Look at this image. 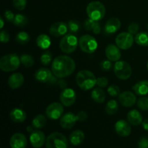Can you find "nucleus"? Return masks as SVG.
<instances>
[{
  "label": "nucleus",
  "mask_w": 148,
  "mask_h": 148,
  "mask_svg": "<svg viewBox=\"0 0 148 148\" xmlns=\"http://www.w3.org/2000/svg\"><path fill=\"white\" fill-rule=\"evenodd\" d=\"M60 101L64 106H71L76 101V93L71 88H65L60 94Z\"/></svg>",
  "instance_id": "11"
},
{
  "label": "nucleus",
  "mask_w": 148,
  "mask_h": 148,
  "mask_svg": "<svg viewBox=\"0 0 148 148\" xmlns=\"http://www.w3.org/2000/svg\"><path fill=\"white\" fill-rule=\"evenodd\" d=\"M12 4L16 10H19V11H22V10H25V8L27 1L26 0H13Z\"/></svg>",
  "instance_id": "38"
},
{
  "label": "nucleus",
  "mask_w": 148,
  "mask_h": 148,
  "mask_svg": "<svg viewBox=\"0 0 148 148\" xmlns=\"http://www.w3.org/2000/svg\"><path fill=\"white\" fill-rule=\"evenodd\" d=\"M91 98L98 103H103L106 100V92L101 88H95L91 92Z\"/></svg>",
  "instance_id": "28"
},
{
  "label": "nucleus",
  "mask_w": 148,
  "mask_h": 148,
  "mask_svg": "<svg viewBox=\"0 0 148 148\" xmlns=\"http://www.w3.org/2000/svg\"><path fill=\"white\" fill-rule=\"evenodd\" d=\"M79 46L83 52L92 53L98 48V42L90 35H84L79 39Z\"/></svg>",
  "instance_id": "7"
},
{
  "label": "nucleus",
  "mask_w": 148,
  "mask_h": 148,
  "mask_svg": "<svg viewBox=\"0 0 148 148\" xmlns=\"http://www.w3.org/2000/svg\"><path fill=\"white\" fill-rule=\"evenodd\" d=\"M134 40L138 45L141 46H148V33L141 32L136 34Z\"/></svg>",
  "instance_id": "30"
},
{
  "label": "nucleus",
  "mask_w": 148,
  "mask_h": 148,
  "mask_svg": "<svg viewBox=\"0 0 148 148\" xmlns=\"http://www.w3.org/2000/svg\"><path fill=\"white\" fill-rule=\"evenodd\" d=\"M134 40V38L132 34L123 32L117 36L116 38V44L119 49L127 50L132 46Z\"/></svg>",
  "instance_id": "9"
},
{
  "label": "nucleus",
  "mask_w": 148,
  "mask_h": 148,
  "mask_svg": "<svg viewBox=\"0 0 148 148\" xmlns=\"http://www.w3.org/2000/svg\"><path fill=\"white\" fill-rule=\"evenodd\" d=\"M64 113V108L62 104L54 102L48 106L46 109V114L49 119L51 120H56L60 118Z\"/></svg>",
  "instance_id": "10"
},
{
  "label": "nucleus",
  "mask_w": 148,
  "mask_h": 148,
  "mask_svg": "<svg viewBox=\"0 0 148 148\" xmlns=\"http://www.w3.org/2000/svg\"><path fill=\"white\" fill-rule=\"evenodd\" d=\"M106 56L111 62H118L121 59V53L119 48L114 44H109L106 49Z\"/></svg>",
  "instance_id": "18"
},
{
  "label": "nucleus",
  "mask_w": 148,
  "mask_h": 148,
  "mask_svg": "<svg viewBox=\"0 0 148 148\" xmlns=\"http://www.w3.org/2000/svg\"></svg>",
  "instance_id": "54"
},
{
  "label": "nucleus",
  "mask_w": 148,
  "mask_h": 148,
  "mask_svg": "<svg viewBox=\"0 0 148 148\" xmlns=\"http://www.w3.org/2000/svg\"><path fill=\"white\" fill-rule=\"evenodd\" d=\"M52 73L53 72L47 68L42 67L36 71V74H35V78H36V80L42 82V83L49 82L52 77H53Z\"/></svg>",
  "instance_id": "19"
},
{
  "label": "nucleus",
  "mask_w": 148,
  "mask_h": 148,
  "mask_svg": "<svg viewBox=\"0 0 148 148\" xmlns=\"http://www.w3.org/2000/svg\"><path fill=\"white\" fill-rule=\"evenodd\" d=\"M68 30H69L68 25L66 23L63 22H56L50 27L49 33L54 37H60L64 35H66Z\"/></svg>",
  "instance_id": "14"
},
{
  "label": "nucleus",
  "mask_w": 148,
  "mask_h": 148,
  "mask_svg": "<svg viewBox=\"0 0 148 148\" xmlns=\"http://www.w3.org/2000/svg\"><path fill=\"white\" fill-rule=\"evenodd\" d=\"M0 23H1V27L0 28H2L3 26H4V20H3L2 17H0Z\"/></svg>",
  "instance_id": "50"
},
{
  "label": "nucleus",
  "mask_w": 148,
  "mask_h": 148,
  "mask_svg": "<svg viewBox=\"0 0 148 148\" xmlns=\"http://www.w3.org/2000/svg\"><path fill=\"white\" fill-rule=\"evenodd\" d=\"M68 29L71 33H76L80 29V23L77 20H69L68 22Z\"/></svg>",
  "instance_id": "35"
},
{
  "label": "nucleus",
  "mask_w": 148,
  "mask_h": 148,
  "mask_svg": "<svg viewBox=\"0 0 148 148\" xmlns=\"http://www.w3.org/2000/svg\"><path fill=\"white\" fill-rule=\"evenodd\" d=\"M138 146L140 148H148V139L143 137L138 142Z\"/></svg>",
  "instance_id": "46"
},
{
  "label": "nucleus",
  "mask_w": 148,
  "mask_h": 148,
  "mask_svg": "<svg viewBox=\"0 0 148 148\" xmlns=\"http://www.w3.org/2000/svg\"><path fill=\"white\" fill-rule=\"evenodd\" d=\"M108 80L106 77H101L97 78L96 85H98L100 88H106L108 85Z\"/></svg>",
  "instance_id": "41"
},
{
  "label": "nucleus",
  "mask_w": 148,
  "mask_h": 148,
  "mask_svg": "<svg viewBox=\"0 0 148 148\" xmlns=\"http://www.w3.org/2000/svg\"><path fill=\"white\" fill-rule=\"evenodd\" d=\"M119 104L116 100H111L107 103L106 106V112L108 115H114L118 111Z\"/></svg>",
  "instance_id": "31"
},
{
  "label": "nucleus",
  "mask_w": 148,
  "mask_h": 148,
  "mask_svg": "<svg viewBox=\"0 0 148 148\" xmlns=\"http://www.w3.org/2000/svg\"><path fill=\"white\" fill-rule=\"evenodd\" d=\"M20 63V59L15 53L4 55L0 59V69L4 72H13L18 69Z\"/></svg>",
  "instance_id": "3"
},
{
  "label": "nucleus",
  "mask_w": 148,
  "mask_h": 148,
  "mask_svg": "<svg viewBox=\"0 0 148 148\" xmlns=\"http://www.w3.org/2000/svg\"><path fill=\"white\" fill-rule=\"evenodd\" d=\"M37 46L41 49H47L51 44V40L50 37L46 34H41L38 36L36 39Z\"/></svg>",
  "instance_id": "27"
},
{
  "label": "nucleus",
  "mask_w": 148,
  "mask_h": 148,
  "mask_svg": "<svg viewBox=\"0 0 148 148\" xmlns=\"http://www.w3.org/2000/svg\"><path fill=\"white\" fill-rule=\"evenodd\" d=\"M140 29V26L137 23H132L128 27V32L131 34H137Z\"/></svg>",
  "instance_id": "40"
},
{
  "label": "nucleus",
  "mask_w": 148,
  "mask_h": 148,
  "mask_svg": "<svg viewBox=\"0 0 148 148\" xmlns=\"http://www.w3.org/2000/svg\"><path fill=\"white\" fill-rule=\"evenodd\" d=\"M112 67V64L110 60H103L101 63V68L102 70L108 71Z\"/></svg>",
  "instance_id": "42"
},
{
  "label": "nucleus",
  "mask_w": 148,
  "mask_h": 148,
  "mask_svg": "<svg viewBox=\"0 0 148 148\" xmlns=\"http://www.w3.org/2000/svg\"><path fill=\"white\" fill-rule=\"evenodd\" d=\"M142 125H143V129L148 132V119L144 120V121H143V123H142Z\"/></svg>",
  "instance_id": "47"
},
{
  "label": "nucleus",
  "mask_w": 148,
  "mask_h": 148,
  "mask_svg": "<svg viewBox=\"0 0 148 148\" xmlns=\"http://www.w3.org/2000/svg\"><path fill=\"white\" fill-rule=\"evenodd\" d=\"M84 140H85V134L81 130H75L72 132L69 136V142L72 145H79L83 143Z\"/></svg>",
  "instance_id": "26"
},
{
  "label": "nucleus",
  "mask_w": 148,
  "mask_h": 148,
  "mask_svg": "<svg viewBox=\"0 0 148 148\" xmlns=\"http://www.w3.org/2000/svg\"><path fill=\"white\" fill-rule=\"evenodd\" d=\"M119 103L125 107H132L137 102L136 95L131 91H124L119 95Z\"/></svg>",
  "instance_id": "13"
},
{
  "label": "nucleus",
  "mask_w": 148,
  "mask_h": 148,
  "mask_svg": "<svg viewBox=\"0 0 148 148\" xmlns=\"http://www.w3.org/2000/svg\"><path fill=\"white\" fill-rule=\"evenodd\" d=\"M76 116L78 121H85L87 119V118H88V114H87L86 112L83 111H79Z\"/></svg>",
  "instance_id": "45"
},
{
  "label": "nucleus",
  "mask_w": 148,
  "mask_h": 148,
  "mask_svg": "<svg viewBox=\"0 0 148 148\" xmlns=\"http://www.w3.org/2000/svg\"><path fill=\"white\" fill-rule=\"evenodd\" d=\"M76 64L73 59L68 56L61 55L53 59L51 65L53 75L58 78H64L72 75Z\"/></svg>",
  "instance_id": "1"
},
{
  "label": "nucleus",
  "mask_w": 148,
  "mask_h": 148,
  "mask_svg": "<svg viewBox=\"0 0 148 148\" xmlns=\"http://www.w3.org/2000/svg\"><path fill=\"white\" fill-rule=\"evenodd\" d=\"M27 139L22 133H15L12 136L10 140L11 148H25L27 146Z\"/></svg>",
  "instance_id": "15"
},
{
  "label": "nucleus",
  "mask_w": 148,
  "mask_h": 148,
  "mask_svg": "<svg viewBox=\"0 0 148 148\" xmlns=\"http://www.w3.org/2000/svg\"><path fill=\"white\" fill-rule=\"evenodd\" d=\"M10 116L14 122L22 123L25 121L27 116H26V113L23 110L18 108H14L10 111Z\"/></svg>",
  "instance_id": "23"
},
{
  "label": "nucleus",
  "mask_w": 148,
  "mask_h": 148,
  "mask_svg": "<svg viewBox=\"0 0 148 148\" xmlns=\"http://www.w3.org/2000/svg\"><path fill=\"white\" fill-rule=\"evenodd\" d=\"M137 106L143 111H148V98L147 97H140L137 102Z\"/></svg>",
  "instance_id": "37"
},
{
  "label": "nucleus",
  "mask_w": 148,
  "mask_h": 148,
  "mask_svg": "<svg viewBox=\"0 0 148 148\" xmlns=\"http://www.w3.org/2000/svg\"><path fill=\"white\" fill-rule=\"evenodd\" d=\"M97 79L94 74L89 70H81L77 74L76 82L82 90H89L96 84Z\"/></svg>",
  "instance_id": "2"
},
{
  "label": "nucleus",
  "mask_w": 148,
  "mask_h": 148,
  "mask_svg": "<svg viewBox=\"0 0 148 148\" xmlns=\"http://www.w3.org/2000/svg\"><path fill=\"white\" fill-rule=\"evenodd\" d=\"M13 23H14V25L17 26V27H23V26H25L27 23V19L23 14H17L14 17Z\"/></svg>",
  "instance_id": "34"
},
{
  "label": "nucleus",
  "mask_w": 148,
  "mask_h": 148,
  "mask_svg": "<svg viewBox=\"0 0 148 148\" xmlns=\"http://www.w3.org/2000/svg\"><path fill=\"white\" fill-rule=\"evenodd\" d=\"M4 17H5L6 20H7V21L12 22V23L14 22L15 15H14L12 12L10 11V10H6V11L4 12Z\"/></svg>",
  "instance_id": "44"
},
{
  "label": "nucleus",
  "mask_w": 148,
  "mask_h": 148,
  "mask_svg": "<svg viewBox=\"0 0 148 148\" xmlns=\"http://www.w3.org/2000/svg\"><path fill=\"white\" fill-rule=\"evenodd\" d=\"M115 131L121 137H128L132 132L131 126L125 120H119L115 124Z\"/></svg>",
  "instance_id": "17"
},
{
  "label": "nucleus",
  "mask_w": 148,
  "mask_h": 148,
  "mask_svg": "<svg viewBox=\"0 0 148 148\" xmlns=\"http://www.w3.org/2000/svg\"><path fill=\"white\" fill-rule=\"evenodd\" d=\"M58 84H59V85H60V87H61V88H65V87L66 86V82H65L64 80H62V79H61V80L58 81Z\"/></svg>",
  "instance_id": "48"
},
{
  "label": "nucleus",
  "mask_w": 148,
  "mask_h": 148,
  "mask_svg": "<svg viewBox=\"0 0 148 148\" xmlns=\"http://www.w3.org/2000/svg\"><path fill=\"white\" fill-rule=\"evenodd\" d=\"M114 71L116 76L122 80L129 79L131 77L132 72L131 66L125 61H118L116 62Z\"/></svg>",
  "instance_id": "8"
},
{
  "label": "nucleus",
  "mask_w": 148,
  "mask_h": 148,
  "mask_svg": "<svg viewBox=\"0 0 148 148\" xmlns=\"http://www.w3.org/2000/svg\"><path fill=\"white\" fill-rule=\"evenodd\" d=\"M147 70H148V62H147Z\"/></svg>",
  "instance_id": "51"
},
{
  "label": "nucleus",
  "mask_w": 148,
  "mask_h": 148,
  "mask_svg": "<svg viewBox=\"0 0 148 148\" xmlns=\"http://www.w3.org/2000/svg\"><path fill=\"white\" fill-rule=\"evenodd\" d=\"M121 25V21L118 18L112 17L106 22L104 27V31L107 34H113L118 31Z\"/></svg>",
  "instance_id": "20"
},
{
  "label": "nucleus",
  "mask_w": 148,
  "mask_h": 148,
  "mask_svg": "<svg viewBox=\"0 0 148 148\" xmlns=\"http://www.w3.org/2000/svg\"><path fill=\"white\" fill-rule=\"evenodd\" d=\"M132 90L137 95H146L148 94V80H142L132 87Z\"/></svg>",
  "instance_id": "25"
},
{
  "label": "nucleus",
  "mask_w": 148,
  "mask_h": 148,
  "mask_svg": "<svg viewBox=\"0 0 148 148\" xmlns=\"http://www.w3.org/2000/svg\"><path fill=\"white\" fill-rule=\"evenodd\" d=\"M147 30H148V24H147Z\"/></svg>",
  "instance_id": "52"
},
{
  "label": "nucleus",
  "mask_w": 148,
  "mask_h": 148,
  "mask_svg": "<svg viewBox=\"0 0 148 148\" xmlns=\"http://www.w3.org/2000/svg\"><path fill=\"white\" fill-rule=\"evenodd\" d=\"M84 27L88 31H92L95 35L99 34L101 31V24L96 20H94L90 18H88V20H85Z\"/></svg>",
  "instance_id": "22"
},
{
  "label": "nucleus",
  "mask_w": 148,
  "mask_h": 148,
  "mask_svg": "<svg viewBox=\"0 0 148 148\" xmlns=\"http://www.w3.org/2000/svg\"><path fill=\"white\" fill-rule=\"evenodd\" d=\"M127 120L133 126H138L143 123V116L137 110H132L127 114Z\"/></svg>",
  "instance_id": "24"
},
{
  "label": "nucleus",
  "mask_w": 148,
  "mask_h": 148,
  "mask_svg": "<svg viewBox=\"0 0 148 148\" xmlns=\"http://www.w3.org/2000/svg\"><path fill=\"white\" fill-rule=\"evenodd\" d=\"M70 148H72V147H70Z\"/></svg>",
  "instance_id": "53"
},
{
  "label": "nucleus",
  "mask_w": 148,
  "mask_h": 148,
  "mask_svg": "<svg viewBox=\"0 0 148 148\" xmlns=\"http://www.w3.org/2000/svg\"><path fill=\"white\" fill-rule=\"evenodd\" d=\"M15 40L16 42H17V43H19V44H26V43H27L30 41V36H29L28 33H27L26 32H20V33H17V35L16 36Z\"/></svg>",
  "instance_id": "33"
},
{
  "label": "nucleus",
  "mask_w": 148,
  "mask_h": 148,
  "mask_svg": "<svg viewBox=\"0 0 148 148\" xmlns=\"http://www.w3.org/2000/svg\"><path fill=\"white\" fill-rule=\"evenodd\" d=\"M77 121V116L75 115L73 113L69 112L62 116L60 119V125L63 129L69 130L75 125Z\"/></svg>",
  "instance_id": "16"
},
{
  "label": "nucleus",
  "mask_w": 148,
  "mask_h": 148,
  "mask_svg": "<svg viewBox=\"0 0 148 148\" xmlns=\"http://www.w3.org/2000/svg\"><path fill=\"white\" fill-rule=\"evenodd\" d=\"M20 59L22 64L27 68L31 67L33 65V64H34V59H33V56L29 54H27V53L22 54L20 56Z\"/></svg>",
  "instance_id": "32"
},
{
  "label": "nucleus",
  "mask_w": 148,
  "mask_h": 148,
  "mask_svg": "<svg viewBox=\"0 0 148 148\" xmlns=\"http://www.w3.org/2000/svg\"><path fill=\"white\" fill-rule=\"evenodd\" d=\"M24 83V76L20 72H16L10 76L8 79L9 87L12 89L20 88Z\"/></svg>",
  "instance_id": "21"
},
{
  "label": "nucleus",
  "mask_w": 148,
  "mask_h": 148,
  "mask_svg": "<svg viewBox=\"0 0 148 148\" xmlns=\"http://www.w3.org/2000/svg\"><path fill=\"white\" fill-rule=\"evenodd\" d=\"M79 45L77 38L73 33L66 34L60 40L59 46L61 50L66 53H72L75 51Z\"/></svg>",
  "instance_id": "5"
},
{
  "label": "nucleus",
  "mask_w": 148,
  "mask_h": 148,
  "mask_svg": "<svg viewBox=\"0 0 148 148\" xmlns=\"http://www.w3.org/2000/svg\"><path fill=\"white\" fill-rule=\"evenodd\" d=\"M33 127H27V132H30V133L33 132L34 131V130H33Z\"/></svg>",
  "instance_id": "49"
},
{
  "label": "nucleus",
  "mask_w": 148,
  "mask_h": 148,
  "mask_svg": "<svg viewBox=\"0 0 148 148\" xmlns=\"http://www.w3.org/2000/svg\"><path fill=\"white\" fill-rule=\"evenodd\" d=\"M46 136L44 133L39 130H36L31 133L30 136V142L33 147L40 148L46 143Z\"/></svg>",
  "instance_id": "12"
},
{
  "label": "nucleus",
  "mask_w": 148,
  "mask_h": 148,
  "mask_svg": "<svg viewBox=\"0 0 148 148\" xmlns=\"http://www.w3.org/2000/svg\"><path fill=\"white\" fill-rule=\"evenodd\" d=\"M52 53L49 51H46L42 53L40 56V62L43 64L49 65L51 62L52 60Z\"/></svg>",
  "instance_id": "36"
},
{
  "label": "nucleus",
  "mask_w": 148,
  "mask_h": 148,
  "mask_svg": "<svg viewBox=\"0 0 148 148\" xmlns=\"http://www.w3.org/2000/svg\"><path fill=\"white\" fill-rule=\"evenodd\" d=\"M86 12L89 18L96 21L102 20L106 14L105 6L98 1H91L86 8Z\"/></svg>",
  "instance_id": "4"
},
{
  "label": "nucleus",
  "mask_w": 148,
  "mask_h": 148,
  "mask_svg": "<svg viewBox=\"0 0 148 148\" xmlns=\"http://www.w3.org/2000/svg\"><path fill=\"white\" fill-rule=\"evenodd\" d=\"M46 124H47V120L46 116L42 114L36 116L32 121V126L36 129L43 128L46 125Z\"/></svg>",
  "instance_id": "29"
},
{
  "label": "nucleus",
  "mask_w": 148,
  "mask_h": 148,
  "mask_svg": "<svg viewBox=\"0 0 148 148\" xmlns=\"http://www.w3.org/2000/svg\"><path fill=\"white\" fill-rule=\"evenodd\" d=\"M108 93L111 95V97H116L120 95V89L118 86L115 85H110L108 88Z\"/></svg>",
  "instance_id": "39"
},
{
  "label": "nucleus",
  "mask_w": 148,
  "mask_h": 148,
  "mask_svg": "<svg viewBox=\"0 0 148 148\" xmlns=\"http://www.w3.org/2000/svg\"><path fill=\"white\" fill-rule=\"evenodd\" d=\"M0 40L2 43H7L10 40V34L6 30H1L0 33Z\"/></svg>",
  "instance_id": "43"
},
{
  "label": "nucleus",
  "mask_w": 148,
  "mask_h": 148,
  "mask_svg": "<svg viewBox=\"0 0 148 148\" xmlns=\"http://www.w3.org/2000/svg\"><path fill=\"white\" fill-rule=\"evenodd\" d=\"M46 148H67L68 140L62 133L53 132L46 138Z\"/></svg>",
  "instance_id": "6"
}]
</instances>
